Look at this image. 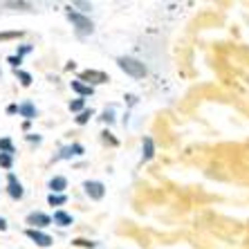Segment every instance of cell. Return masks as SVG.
Masks as SVG:
<instances>
[{"label": "cell", "mask_w": 249, "mask_h": 249, "mask_svg": "<svg viewBox=\"0 0 249 249\" xmlns=\"http://www.w3.org/2000/svg\"><path fill=\"white\" fill-rule=\"evenodd\" d=\"M23 32H2L0 34V41H9V38H20Z\"/></svg>", "instance_id": "18"}, {"label": "cell", "mask_w": 249, "mask_h": 249, "mask_svg": "<svg viewBox=\"0 0 249 249\" xmlns=\"http://www.w3.org/2000/svg\"><path fill=\"white\" fill-rule=\"evenodd\" d=\"M72 243L76 245V247H94V243H90V240H83V238H76V240H72Z\"/></svg>", "instance_id": "22"}, {"label": "cell", "mask_w": 249, "mask_h": 249, "mask_svg": "<svg viewBox=\"0 0 249 249\" xmlns=\"http://www.w3.org/2000/svg\"><path fill=\"white\" fill-rule=\"evenodd\" d=\"M74 7H81L83 12H88V9H92V5H90V2H74Z\"/></svg>", "instance_id": "24"}, {"label": "cell", "mask_w": 249, "mask_h": 249, "mask_svg": "<svg viewBox=\"0 0 249 249\" xmlns=\"http://www.w3.org/2000/svg\"><path fill=\"white\" fill-rule=\"evenodd\" d=\"M20 61H23V58H18V56H12V58H9V63H12L16 70H18V63H20Z\"/></svg>", "instance_id": "25"}, {"label": "cell", "mask_w": 249, "mask_h": 249, "mask_svg": "<svg viewBox=\"0 0 249 249\" xmlns=\"http://www.w3.org/2000/svg\"><path fill=\"white\" fill-rule=\"evenodd\" d=\"M153 155H155V144L151 137H144V162H148Z\"/></svg>", "instance_id": "11"}, {"label": "cell", "mask_w": 249, "mask_h": 249, "mask_svg": "<svg viewBox=\"0 0 249 249\" xmlns=\"http://www.w3.org/2000/svg\"><path fill=\"white\" fill-rule=\"evenodd\" d=\"M29 142H41V137H38V135H29Z\"/></svg>", "instance_id": "28"}, {"label": "cell", "mask_w": 249, "mask_h": 249, "mask_svg": "<svg viewBox=\"0 0 249 249\" xmlns=\"http://www.w3.org/2000/svg\"><path fill=\"white\" fill-rule=\"evenodd\" d=\"M12 164H14L12 155H5V153H0V166H2V168H12Z\"/></svg>", "instance_id": "16"}, {"label": "cell", "mask_w": 249, "mask_h": 249, "mask_svg": "<svg viewBox=\"0 0 249 249\" xmlns=\"http://www.w3.org/2000/svg\"><path fill=\"white\" fill-rule=\"evenodd\" d=\"M7 112H9V115H14V112H18V106H9V108H7Z\"/></svg>", "instance_id": "26"}, {"label": "cell", "mask_w": 249, "mask_h": 249, "mask_svg": "<svg viewBox=\"0 0 249 249\" xmlns=\"http://www.w3.org/2000/svg\"><path fill=\"white\" fill-rule=\"evenodd\" d=\"M50 222H52V218H50V215H45V213H36V211H34V213L27 215V225H32L29 229H34V227H47Z\"/></svg>", "instance_id": "6"}, {"label": "cell", "mask_w": 249, "mask_h": 249, "mask_svg": "<svg viewBox=\"0 0 249 249\" xmlns=\"http://www.w3.org/2000/svg\"><path fill=\"white\" fill-rule=\"evenodd\" d=\"M90 117H92V110H83L81 115L76 117V124H86L88 119H90Z\"/></svg>", "instance_id": "21"}, {"label": "cell", "mask_w": 249, "mask_h": 249, "mask_svg": "<svg viewBox=\"0 0 249 249\" xmlns=\"http://www.w3.org/2000/svg\"><path fill=\"white\" fill-rule=\"evenodd\" d=\"M5 7H9V9H32L29 2H5Z\"/></svg>", "instance_id": "19"}, {"label": "cell", "mask_w": 249, "mask_h": 249, "mask_svg": "<svg viewBox=\"0 0 249 249\" xmlns=\"http://www.w3.org/2000/svg\"><path fill=\"white\" fill-rule=\"evenodd\" d=\"M65 186H68V180H65V178H54V180L50 182V189H52L54 193H61Z\"/></svg>", "instance_id": "13"}, {"label": "cell", "mask_w": 249, "mask_h": 249, "mask_svg": "<svg viewBox=\"0 0 249 249\" xmlns=\"http://www.w3.org/2000/svg\"><path fill=\"white\" fill-rule=\"evenodd\" d=\"M65 200H68L65 196H54V193L47 197V202L52 204V207H61V204H65Z\"/></svg>", "instance_id": "15"}, {"label": "cell", "mask_w": 249, "mask_h": 249, "mask_svg": "<svg viewBox=\"0 0 249 249\" xmlns=\"http://www.w3.org/2000/svg\"><path fill=\"white\" fill-rule=\"evenodd\" d=\"M72 90H74V92H79L81 97H88V94L94 92L92 86H86V83H81V81H72Z\"/></svg>", "instance_id": "10"}, {"label": "cell", "mask_w": 249, "mask_h": 249, "mask_svg": "<svg viewBox=\"0 0 249 249\" xmlns=\"http://www.w3.org/2000/svg\"><path fill=\"white\" fill-rule=\"evenodd\" d=\"M54 222L61 227H70L72 225V215H68L65 211H56V213H54Z\"/></svg>", "instance_id": "12"}, {"label": "cell", "mask_w": 249, "mask_h": 249, "mask_svg": "<svg viewBox=\"0 0 249 249\" xmlns=\"http://www.w3.org/2000/svg\"><path fill=\"white\" fill-rule=\"evenodd\" d=\"M16 74H18V79H20V83H23L25 88H27L29 83H32V76H29L27 72H23V70H16Z\"/></svg>", "instance_id": "17"}, {"label": "cell", "mask_w": 249, "mask_h": 249, "mask_svg": "<svg viewBox=\"0 0 249 249\" xmlns=\"http://www.w3.org/2000/svg\"><path fill=\"white\" fill-rule=\"evenodd\" d=\"M0 153H5V155H14V144L9 139H0Z\"/></svg>", "instance_id": "14"}, {"label": "cell", "mask_w": 249, "mask_h": 249, "mask_svg": "<svg viewBox=\"0 0 249 249\" xmlns=\"http://www.w3.org/2000/svg\"><path fill=\"white\" fill-rule=\"evenodd\" d=\"M9 196L14 197V200H20V197L25 196V191H23V186H20V182L16 180V175H9Z\"/></svg>", "instance_id": "7"}, {"label": "cell", "mask_w": 249, "mask_h": 249, "mask_svg": "<svg viewBox=\"0 0 249 249\" xmlns=\"http://www.w3.org/2000/svg\"><path fill=\"white\" fill-rule=\"evenodd\" d=\"M81 153H83V146L74 144V146H68V148H63V151H61V155H58L56 160H65V157H72V155H81Z\"/></svg>", "instance_id": "9"}, {"label": "cell", "mask_w": 249, "mask_h": 249, "mask_svg": "<svg viewBox=\"0 0 249 249\" xmlns=\"http://www.w3.org/2000/svg\"><path fill=\"white\" fill-rule=\"evenodd\" d=\"M79 81L106 83V81H108V74H106V72H99V70H86V72H81V79H79Z\"/></svg>", "instance_id": "3"}, {"label": "cell", "mask_w": 249, "mask_h": 249, "mask_svg": "<svg viewBox=\"0 0 249 249\" xmlns=\"http://www.w3.org/2000/svg\"><path fill=\"white\" fill-rule=\"evenodd\" d=\"M70 110L72 112L83 110V99H74V101H70Z\"/></svg>", "instance_id": "20"}, {"label": "cell", "mask_w": 249, "mask_h": 249, "mask_svg": "<svg viewBox=\"0 0 249 249\" xmlns=\"http://www.w3.org/2000/svg\"><path fill=\"white\" fill-rule=\"evenodd\" d=\"M117 65H119L128 76H133V79H144L146 76V65L133 56H119L117 58Z\"/></svg>", "instance_id": "1"}, {"label": "cell", "mask_w": 249, "mask_h": 249, "mask_svg": "<svg viewBox=\"0 0 249 249\" xmlns=\"http://www.w3.org/2000/svg\"><path fill=\"white\" fill-rule=\"evenodd\" d=\"M68 18H70V23L74 25V29H76V34H79V36H88V34H92V32H94L92 20H90L88 16H83V14H76V12H72V9H70Z\"/></svg>", "instance_id": "2"}, {"label": "cell", "mask_w": 249, "mask_h": 249, "mask_svg": "<svg viewBox=\"0 0 249 249\" xmlns=\"http://www.w3.org/2000/svg\"><path fill=\"white\" fill-rule=\"evenodd\" d=\"M18 115H23V117H27V119H34L36 117V108L29 101H25V104H20L18 106Z\"/></svg>", "instance_id": "8"}, {"label": "cell", "mask_w": 249, "mask_h": 249, "mask_svg": "<svg viewBox=\"0 0 249 249\" xmlns=\"http://www.w3.org/2000/svg\"><path fill=\"white\" fill-rule=\"evenodd\" d=\"M27 52H32V45H23L20 50H18V58H23V54H27Z\"/></svg>", "instance_id": "23"}, {"label": "cell", "mask_w": 249, "mask_h": 249, "mask_svg": "<svg viewBox=\"0 0 249 249\" xmlns=\"http://www.w3.org/2000/svg\"><path fill=\"white\" fill-rule=\"evenodd\" d=\"M83 189H86V193L92 197V200H101V197L106 196V186L101 184V182H86Z\"/></svg>", "instance_id": "4"}, {"label": "cell", "mask_w": 249, "mask_h": 249, "mask_svg": "<svg viewBox=\"0 0 249 249\" xmlns=\"http://www.w3.org/2000/svg\"><path fill=\"white\" fill-rule=\"evenodd\" d=\"M7 229V222H5V218H0V231H5Z\"/></svg>", "instance_id": "27"}, {"label": "cell", "mask_w": 249, "mask_h": 249, "mask_svg": "<svg viewBox=\"0 0 249 249\" xmlns=\"http://www.w3.org/2000/svg\"><path fill=\"white\" fill-rule=\"evenodd\" d=\"M27 238H32L38 247H50L52 245V238L47 236V233L38 231V229H27Z\"/></svg>", "instance_id": "5"}]
</instances>
